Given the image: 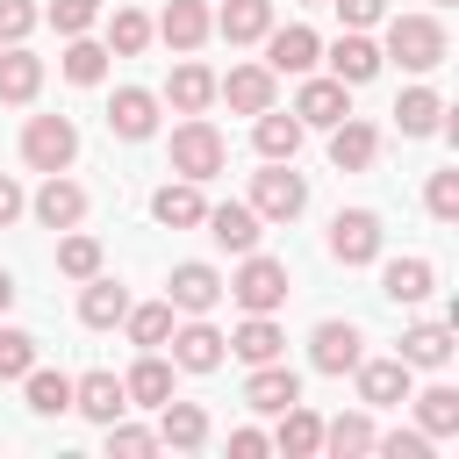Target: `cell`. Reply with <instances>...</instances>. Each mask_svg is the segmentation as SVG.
<instances>
[{"label": "cell", "instance_id": "cell-39", "mask_svg": "<svg viewBox=\"0 0 459 459\" xmlns=\"http://www.w3.org/2000/svg\"><path fill=\"white\" fill-rule=\"evenodd\" d=\"M143 43H151V22H143L136 7H115V14H108V57H136Z\"/></svg>", "mask_w": 459, "mask_h": 459}, {"label": "cell", "instance_id": "cell-18", "mask_svg": "<svg viewBox=\"0 0 459 459\" xmlns=\"http://www.w3.org/2000/svg\"><path fill=\"white\" fill-rule=\"evenodd\" d=\"M158 445H172V452H194V445H208V416H201V402H158Z\"/></svg>", "mask_w": 459, "mask_h": 459}, {"label": "cell", "instance_id": "cell-48", "mask_svg": "<svg viewBox=\"0 0 459 459\" xmlns=\"http://www.w3.org/2000/svg\"><path fill=\"white\" fill-rule=\"evenodd\" d=\"M337 14H344V29H366V22H380L387 14V0H330Z\"/></svg>", "mask_w": 459, "mask_h": 459}, {"label": "cell", "instance_id": "cell-4", "mask_svg": "<svg viewBox=\"0 0 459 459\" xmlns=\"http://www.w3.org/2000/svg\"><path fill=\"white\" fill-rule=\"evenodd\" d=\"M251 208H258V222H294L308 208V179L287 172V158H265V172L251 179Z\"/></svg>", "mask_w": 459, "mask_h": 459}, {"label": "cell", "instance_id": "cell-51", "mask_svg": "<svg viewBox=\"0 0 459 459\" xmlns=\"http://www.w3.org/2000/svg\"><path fill=\"white\" fill-rule=\"evenodd\" d=\"M14 308V273H0V316Z\"/></svg>", "mask_w": 459, "mask_h": 459}, {"label": "cell", "instance_id": "cell-5", "mask_svg": "<svg viewBox=\"0 0 459 459\" xmlns=\"http://www.w3.org/2000/svg\"><path fill=\"white\" fill-rule=\"evenodd\" d=\"M22 158H29V172H65V165L79 158V129H72L65 115H29Z\"/></svg>", "mask_w": 459, "mask_h": 459}, {"label": "cell", "instance_id": "cell-45", "mask_svg": "<svg viewBox=\"0 0 459 459\" xmlns=\"http://www.w3.org/2000/svg\"><path fill=\"white\" fill-rule=\"evenodd\" d=\"M423 208H430L437 222H452V215H459V172H430V186H423Z\"/></svg>", "mask_w": 459, "mask_h": 459}, {"label": "cell", "instance_id": "cell-46", "mask_svg": "<svg viewBox=\"0 0 459 459\" xmlns=\"http://www.w3.org/2000/svg\"><path fill=\"white\" fill-rule=\"evenodd\" d=\"M373 452H387V459H423L430 437H423V430H387V437H373Z\"/></svg>", "mask_w": 459, "mask_h": 459}, {"label": "cell", "instance_id": "cell-6", "mask_svg": "<svg viewBox=\"0 0 459 459\" xmlns=\"http://www.w3.org/2000/svg\"><path fill=\"white\" fill-rule=\"evenodd\" d=\"M344 115H351V86H344V79H308V72H301L294 122H301V129H337Z\"/></svg>", "mask_w": 459, "mask_h": 459}, {"label": "cell", "instance_id": "cell-40", "mask_svg": "<svg viewBox=\"0 0 459 459\" xmlns=\"http://www.w3.org/2000/svg\"><path fill=\"white\" fill-rule=\"evenodd\" d=\"M373 437H380V430H373L366 416H337V423H323V445H330L337 459H344V452H373Z\"/></svg>", "mask_w": 459, "mask_h": 459}, {"label": "cell", "instance_id": "cell-35", "mask_svg": "<svg viewBox=\"0 0 459 459\" xmlns=\"http://www.w3.org/2000/svg\"><path fill=\"white\" fill-rule=\"evenodd\" d=\"M416 416H423V437H459V387H423Z\"/></svg>", "mask_w": 459, "mask_h": 459}, {"label": "cell", "instance_id": "cell-24", "mask_svg": "<svg viewBox=\"0 0 459 459\" xmlns=\"http://www.w3.org/2000/svg\"><path fill=\"white\" fill-rule=\"evenodd\" d=\"M373 151H380L373 122H351V115H344V122L330 129V165H337V172H366V165H373Z\"/></svg>", "mask_w": 459, "mask_h": 459}, {"label": "cell", "instance_id": "cell-15", "mask_svg": "<svg viewBox=\"0 0 459 459\" xmlns=\"http://www.w3.org/2000/svg\"><path fill=\"white\" fill-rule=\"evenodd\" d=\"M108 129H115V136H129V143H143V136L158 129V93H143V86H122V93L108 100Z\"/></svg>", "mask_w": 459, "mask_h": 459}, {"label": "cell", "instance_id": "cell-41", "mask_svg": "<svg viewBox=\"0 0 459 459\" xmlns=\"http://www.w3.org/2000/svg\"><path fill=\"white\" fill-rule=\"evenodd\" d=\"M57 273L93 280V273H100V244H93V237H65V244H57Z\"/></svg>", "mask_w": 459, "mask_h": 459}, {"label": "cell", "instance_id": "cell-43", "mask_svg": "<svg viewBox=\"0 0 459 459\" xmlns=\"http://www.w3.org/2000/svg\"><path fill=\"white\" fill-rule=\"evenodd\" d=\"M108 430V452H122V459H143V452H158V430H136V423H100Z\"/></svg>", "mask_w": 459, "mask_h": 459}, {"label": "cell", "instance_id": "cell-33", "mask_svg": "<svg viewBox=\"0 0 459 459\" xmlns=\"http://www.w3.org/2000/svg\"><path fill=\"white\" fill-rule=\"evenodd\" d=\"M394 122H402V136H430V129H445V100L430 86H409L394 100Z\"/></svg>", "mask_w": 459, "mask_h": 459}, {"label": "cell", "instance_id": "cell-50", "mask_svg": "<svg viewBox=\"0 0 459 459\" xmlns=\"http://www.w3.org/2000/svg\"><path fill=\"white\" fill-rule=\"evenodd\" d=\"M265 445H273V437H265V430H237V437H230V452H237V459H258V452H265Z\"/></svg>", "mask_w": 459, "mask_h": 459}, {"label": "cell", "instance_id": "cell-42", "mask_svg": "<svg viewBox=\"0 0 459 459\" xmlns=\"http://www.w3.org/2000/svg\"><path fill=\"white\" fill-rule=\"evenodd\" d=\"M36 366V337L29 330H0V380H22Z\"/></svg>", "mask_w": 459, "mask_h": 459}, {"label": "cell", "instance_id": "cell-47", "mask_svg": "<svg viewBox=\"0 0 459 459\" xmlns=\"http://www.w3.org/2000/svg\"><path fill=\"white\" fill-rule=\"evenodd\" d=\"M36 29V7L29 0H0V43H22Z\"/></svg>", "mask_w": 459, "mask_h": 459}, {"label": "cell", "instance_id": "cell-14", "mask_svg": "<svg viewBox=\"0 0 459 459\" xmlns=\"http://www.w3.org/2000/svg\"><path fill=\"white\" fill-rule=\"evenodd\" d=\"M380 65H387V57H380V43H366L359 29H344V36L330 43V79H344V86H366Z\"/></svg>", "mask_w": 459, "mask_h": 459}, {"label": "cell", "instance_id": "cell-38", "mask_svg": "<svg viewBox=\"0 0 459 459\" xmlns=\"http://www.w3.org/2000/svg\"><path fill=\"white\" fill-rule=\"evenodd\" d=\"M122 323H129V344H143V351H158V344L172 337V301H143V308H129Z\"/></svg>", "mask_w": 459, "mask_h": 459}, {"label": "cell", "instance_id": "cell-30", "mask_svg": "<svg viewBox=\"0 0 459 459\" xmlns=\"http://www.w3.org/2000/svg\"><path fill=\"white\" fill-rule=\"evenodd\" d=\"M394 359H402L409 373H416V366H445V359H452V330H445V323H416V330H402V351H394Z\"/></svg>", "mask_w": 459, "mask_h": 459}, {"label": "cell", "instance_id": "cell-7", "mask_svg": "<svg viewBox=\"0 0 459 459\" xmlns=\"http://www.w3.org/2000/svg\"><path fill=\"white\" fill-rule=\"evenodd\" d=\"M330 258L337 265H373L380 258V215L373 208H344L330 222Z\"/></svg>", "mask_w": 459, "mask_h": 459}, {"label": "cell", "instance_id": "cell-25", "mask_svg": "<svg viewBox=\"0 0 459 459\" xmlns=\"http://www.w3.org/2000/svg\"><path fill=\"white\" fill-rule=\"evenodd\" d=\"M122 316H129L122 280H100V273H93V280H86V294H79V323H86V330H115Z\"/></svg>", "mask_w": 459, "mask_h": 459}, {"label": "cell", "instance_id": "cell-31", "mask_svg": "<svg viewBox=\"0 0 459 459\" xmlns=\"http://www.w3.org/2000/svg\"><path fill=\"white\" fill-rule=\"evenodd\" d=\"M122 394H129L136 409H158V402L172 394V366H165L158 351H143V359L129 366V380H122Z\"/></svg>", "mask_w": 459, "mask_h": 459}, {"label": "cell", "instance_id": "cell-28", "mask_svg": "<svg viewBox=\"0 0 459 459\" xmlns=\"http://www.w3.org/2000/svg\"><path fill=\"white\" fill-rule=\"evenodd\" d=\"M36 86H43V57H29L22 43H0V100H36Z\"/></svg>", "mask_w": 459, "mask_h": 459}, {"label": "cell", "instance_id": "cell-11", "mask_svg": "<svg viewBox=\"0 0 459 459\" xmlns=\"http://www.w3.org/2000/svg\"><path fill=\"white\" fill-rule=\"evenodd\" d=\"M29 208H36V222H43V230H72V222L86 215V186H72L65 172H43V186H36V201H29Z\"/></svg>", "mask_w": 459, "mask_h": 459}, {"label": "cell", "instance_id": "cell-44", "mask_svg": "<svg viewBox=\"0 0 459 459\" xmlns=\"http://www.w3.org/2000/svg\"><path fill=\"white\" fill-rule=\"evenodd\" d=\"M50 22H57V36H86L100 22V0H50Z\"/></svg>", "mask_w": 459, "mask_h": 459}, {"label": "cell", "instance_id": "cell-27", "mask_svg": "<svg viewBox=\"0 0 459 459\" xmlns=\"http://www.w3.org/2000/svg\"><path fill=\"white\" fill-rule=\"evenodd\" d=\"M208 29H215V14H208L201 0H165V14H158V36H165L172 50H194Z\"/></svg>", "mask_w": 459, "mask_h": 459}, {"label": "cell", "instance_id": "cell-37", "mask_svg": "<svg viewBox=\"0 0 459 459\" xmlns=\"http://www.w3.org/2000/svg\"><path fill=\"white\" fill-rule=\"evenodd\" d=\"M57 65H65V79H72V86H100V72H108V43H86V36H72Z\"/></svg>", "mask_w": 459, "mask_h": 459}, {"label": "cell", "instance_id": "cell-52", "mask_svg": "<svg viewBox=\"0 0 459 459\" xmlns=\"http://www.w3.org/2000/svg\"><path fill=\"white\" fill-rule=\"evenodd\" d=\"M437 7H452V0H437Z\"/></svg>", "mask_w": 459, "mask_h": 459}, {"label": "cell", "instance_id": "cell-22", "mask_svg": "<svg viewBox=\"0 0 459 459\" xmlns=\"http://www.w3.org/2000/svg\"><path fill=\"white\" fill-rule=\"evenodd\" d=\"M72 409L93 416V423H115V416L129 409V394H122L115 373H86V380H72Z\"/></svg>", "mask_w": 459, "mask_h": 459}, {"label": "cell", "instance_id": "cell-10", "mask_svg": "<svg viewBox=\"0 0 459 459\" xmlns=\"http://www.w3.org/2000/svg\"><path fill=\"white\" fill-rule=\"evenodd\" d=\"M316 57H323L316 29H301V22L265 29V72H273V79H280V72H316Z\"/></svg>", "mask_w": 459, "mask_h": 459}, {"label": "cell", "instance_id": "cell-23", "mask_svg": "<svg viewBox=\"0 0 459 459\" xmlns=\"http://www.w3.org/2000/svg\"><path fill=\"white\" fill-rule=\"evenodd\" d=\"M251 143H258V158H287V165H294V151H301V122H294V108H287V115H280V108L251 115Z\"/></svg>", "mask_w": 459, "mask_h": 459}, {"label": "cell", "instance_id": "cell-36", "mask_svg": "<svg viewBox=\"0 0 459 459\" xmlns=\"http://www.w3.org/2000/svg\"><path fill=\"white\" fill-rule=\"evenodd\" d=\"M22 380H29V409H36V416H65V409H72V380H65V373L29 366Z\"/></svg>", "mask_w": 459, "mask_h": 459}, {"label": "cell", "instance_id": "cell-20", "mask_svg": "<svg viewBox=\"0 0 459 459\" xmlns=\"http://www.w3.org/2000/svg\"><path fill=\"white\" fill-rule=\"evenodd\" d=\"M430 287H437V265L430 258H387V273H380V294L402 301V308H416Z\"/></svg>", "mask_w": 459, "mask_h": 459}, {"label": "cell", "instance_id": "cell-13", "mask_svg": "<svg viewBox=\"0 0 459 459\" xmlns=\"http://www.w3.org/2000/svg\"><path fill=\"white\" fill-rule=\"evenodd\" d=\"M351 373H359V402H366V409L409 402V366H402V359H359Z\"/></svg>", "mask_w": 459, "mask_h": 459}, {"label": "cell", "instance_id": "cell-1", "mask_svg": "<svg viewBox=\"0 0 459 459\" xmlns=\"http://www.w3.org/2000/svg\"><path fill=\"white\" fill-rule=\"evenodd\" d=\"M380 57H394L402 72H437L445 65V22L437 14H394Z\"/></svg>", "mask_w": 459, "mask_h": 459}, {"label": "cell", "instance_id": "cell-3", "mask_svg": "<svg viewBox=\"0 0 459 459\" xmlns=\"http://www.w3.org/2000/svg\"><path fill=\"white\" fill-rule=\"evenodd\" d=\"M222 294H237V308H244V316H273V308L287 301V265H280V258L244 251V265L222 280Z\"/></svg>", "mask_w": 459, "mask_h": 459}, {"label": "cell", "instance_id": "cell-21", "mask_svg": "<svg viewBox=\"0 0 459 459\" xmlns=\"http://www.w3.org/2000/svg\"><path fill=\"white\" fill-rule=\"evenodd\" d=\"M308 359H316V373H351L359 366V330L351 323H316Z\"/></svg>", "mask_w": 459, "mask_h": 459}, {"label": "cell", "instance_id": "cell-34", "mask_svg": "<svg viewBox=\"0 0 459 459\" xmlns=\"http://www.w3.org/2000/svg\"><path fill=\"white\" fill-rule=\"evenodd\" d=\"M165 100H172L179 115H201V108L215 100V72H208V65H179L172 86H165Z\"/></svg>", "mask_w": 459, "mask_h": 459}, {"label": "cell", "instance_id": "cell-9", "mask_svg": "<svg viewBox=\"0 0 459 459\" xmlns=\"http://www.w3.org/2000/svg\"><path fill=\"white\" fill-rule=\"evenodd\" d=\"M287 402H301V373H294V366H280V359L251 366V380H244V409H258V416H280Z\"/></svg>", "mask_w": 459, "mask_h": 459}, {"label": "cell", "instance_id": "cell-29", "mask_svg": "<svg viewBox=\"0 0 459 459\" xmlns=\"http://www.w3.org/2000/svg\"><path fill=\"white\" fill-rule=\"evenodd\" d=\"M222 344H230L244 366H265V359H280V351H287V337H280V323H273V316H244V330H237V337H222Z\"/></svg>", "mask_w": 459, "mask_h": 459}, {"label": "cell", "instance_id": "cell-26", "mask_svg": "<svg viewBox=\"0 0 459 459\" xmlns=\"http://www.w3.org/2000/svg\"><path fill=\"white\" fill-rule=\"evenodd\" d=\"M273 445H280L287 459H308V452H323V416H316V409H301V402H287V409H280V430H273Z\"/></svg>", "mask_w": 459, "mask_h": 459}, {"label": "cell", "instance_id": "cell-12", "mask_svg": "<svg viewBox=\"0 0 459 459\" xmlns=\"http://www.w3.org/2000/svg\"><path fill=\"white\" fill-rule=\"evenodd\" d=\"M201 230H208L222 251H237V258H244V251H258V208H251V201H222V208H208V215H201Z\"/></svg>", "mask_w": 459, "mask_h": 459}, {"label": "cell", "instance_id": "cell-2", "mask_svg": "<svg viewBox=\"0 0 459 459\" xmlns=\"http://www.w3.org/2000/svg\"><path fill=\"white\" fill-rule=\"evenodd\" d=\"M222 165H230L222 129H215V122H201V115H186V122L172 129V172H179V179H215Z\"/></svg>", "mask_w": 459, "mask_h": 459}, {"label": "cell", "instance_id": "cell-32", "mask_svg": "<svg viewBox=\"0 0 459 459\" xmlns=\"http://www.w3.org/2000/svg\"><path fill=\"white\" fill-rule=\"evenodd\" d=\"M215 29H222L230 43H258V36L273 29V0H222Z\"/></svg>", "mask_w": 459, "mask_h": 459}, {"label": "cell", "instance_id": "cell-17", "mask_svg": "<svg viewBox=\"0 0 459 459\" xmlns=\"http://www.w3.org/2000/svg\"><path fill=\"white\" fill-rule=\"evenodd\" d=\"M172 366H186V373H215L222 366V330L215 323H186V330H172Z\"/></svg>", "mask_w": 459, "mask_h": 459}, {"label": "cell", "instance_id": "cell-19", "mask_svg": "<svg viewBox=\"0 0 459 459\" xmlns=\"http://www.w3.org/2000/svg\"><path fill=\"white\" fill-rule=\"evenodd\" d=\"M215 93H222L237 115H265V108H273V72H265V65H237L230 79H215Z\"/></svg>", "mask_w": 459, "mask_h": 459}, {"label": "cell", "instance_id": "cell-49", "mask_svg": "<svg viewBox=\"0 0 459 459\" xmlns=\"http://www.w3.org/2000/svg\"><path fill=\"white\" fill-rule=\"evenodd\" d=\"M22 208H29V201H22V186H14V179H7V172H0V230H7V222H14V215H22Z\"/></svg>", "mask_w": 459, "mask_h": 459}, {"label": "cell", "instance_id": "cell-8", "mask_svg": "<svg viewBox=\"0 0 459 459\" xmlns=\"http://www.w3.org/2000/svg\"><path fill=\"white\" fill-rule=\"evenodd\" d=\"M165 301H172V308H186V316H208V308L222 301V273H215V265H201V258H186V265H172Z\"/></svg>", "mask_w": 459, "mask_h": 459}, {"label": "cell", "instance_id": "cell-16", "mask_svg": "<svg viewBox=\"0 0 459 459\" xmlns=\"http://www.w3.org/2000/svg\"><path fill=\"white\" fill-rule=\"evenodd\" d=\"M151 215H158L165 230H201V215H208L201 179H172V186H158V194H151Z\"/></svg>", "mask_w": 459, "mask_h": 459}]
</instances>
